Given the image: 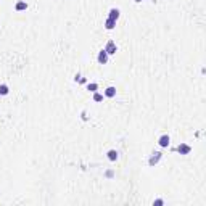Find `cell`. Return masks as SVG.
Segmentation results:
<instances>
[{"label": "cell", "instance_id": "cell-1", "mask_svg": "<svg viewBox=\"0 0 206 206\" xmlns=\"http://www.w3.org/2000/svg\"><path fill=\"white\" fill-rule=\"evenodd\" d=\"M161 158H163V153H160V151L153 153V154H151V158H150V160H148V164L151 166V167H153V166H156L158 163L161 161Z\"/></svg>", "mask_w": 206, "mask_h": 206}, {"label": "cell", "instance_id": "cell-2", "mask_svg": "<svg viewBox=\"0 0 206 206\" xmlns=\"http://www.w3.org/2000/svg\"><path fill=\"white\" fill-rule=\"evenodd\" d=\"M105 52L108 55H114L116 52H118V47H116V44L113 40H108V42H106V47H105Z\"/></svg>", "mask_w": 206, "mask_h": 206}, {"label": "cell", "instance_id": "cell-3", "mask_svg": "<svg viewBox=\"0 0 206 206\" xmlns=\"http://www.w3.org/2000/svg\"><path fill=\"white\" fill-rule=\"evenodd\" d=\"M169 142H171V137L167 134H163L160 139H158V145L163 148H166V147H169Z\"/></svg>", "mask_w": 206, "mask_h": 206}, {"label": "cell", "instance_id": "cell-4", "mask_svg": "<svg viewBox=\"0 0 206 206\" xmlns=\"http://www.w3.org/2000/svg\"><path fill=\"white\" fill-rule=\"evenodd\" d=\"M108 57H110V55L105 52V48H103V50L98 52V57H97V60H98V63H100V64H106V63H108Z\"/></svg>", "mask_w": 206, "mask_h": 206}, {"label": "cell", "instance_id": "cell-5", "mask_svg": "<svg viewBox=\"0 0 206 206\" xmlns=\"http://www.w3.org/2000/svg\"><path fill=\"white\" fill-rule=\"evenodd\" d=\"M176 150H177L180 154H189V153L192 151V147H190V145H187V143H179Z\"/></svg>", "mask_w": 206, "mask_h": 206}, {"label": "cell", "instance_id": "cell-6", "mask_svg": "<svg viewBox=\"0 0 206 206\" xmlns=\"http://www.w3.org/2000/svg\"><path fill=\"white\" fill-rule=\"evenodd\" d=\"M105 97H108V98L116 97V87H113V86L106 87V89H105Z\"/></svg>", "mask_w": 206, "mask_h": 206}, {"label": "cell", "instance_id": "cell-7", "mask_svg": "<svg viewBox=\"0 0 206 206\" xmlns=\"http://www.w3.org/2000/svg\"><path fill=\"white\" fill-rule=\"evenodd\" d=\"M106 156H108V160H110V161H116V160L119 158V153L116 151V150H108Z\"/></svg>", "mask_w": 206, "mask_h": 206}, {"label": "cell", "instance_id": "cell-8", "mask_svg": "<svg viewBox=\"0 0 206 206\" xmlns=\"http://www.w3.org/2000/svg\"><path fill=\"white\" fill-rule=\"evenodd\" d=\"M119 15H121V11H119V8H111L110 10V15H108V18H111V20H118L119 18Z\"/></svg>", "mask_w": 206, "mask_h": 206}, {"label": "cell", "instance_id": "cell-9", "mask_svg": "<svg viewBox=\"0 0 206 206\" xmlns=\"http://www.w3.org/2000/svg\"><path fill=\"white\" fill-rule=\"evenodd\" d=\"M114 26H116V21H114V20H111V18H108V20L105 21V27H106L108 31L114 29Z\"/></svg>", "mask_w": 206, "mask_h": 206}, {"label": "cell", "instance_id": "cell-10", "mask_svg": "<svg viewBox=\"0 0 206 206\" xmlns=\"http://www.w3.org/2000/svg\"><path fill=\"white\" fill-rule=\"evenodd\" d=\"M15 10L16 11H23V10H27V3L26 2H18L15 5Z\"/></svg>", "mask_w": 206, "mask_h": 206}, {"label": "cell", "instance_id": "cell-11", "mask_svg": "<svg viewBox=\"0 0 206 206\" xmlns=\"http://www.w3.org/2000/svg\"><path fill=\"white\" fill-rule=\"evenodd\" d=\"M8 93H10V89L7 84H0V95H8Z\"/></svg>", "mask_w": 206, "mask_h": 206}, {"label": "cell", "instance_id": "cell-12", "mask_svg": "<svg viewBox=\"0 0 206 206\" xmlns=\"http://www.w3.org/2000/svg\"><path fill=\"white\" fill-rule=\"evenodd\" d=\"M87 89L90 92H95L97 89H98V84H95V82H90V84H87Z\"/></svg>", "mask_w": 206, "mask_h": 206}, {"label": "cell", "instance_id": "cell-13", "mask_svg": "<svg viewBox=\"0 0 206 206\" xmlns=\"http://www.w3.org/2000/svg\"><path fill=\"white\" fill-rule=\"evenodd\" d=\"M93 101H97V103H98V101H103V95H101V93H97V92H95V93H93Z\"/></svg>", "mask_w": 206, "mask_h": 206}, {"label": "cell", "instance_id": "cell-14", "mask_svg": "<svg viewBox=\"0 0 206 206\" xmlns=\"http://www.w3.org/2000/svg\"><path fill=\"white\" fill-rule=\"evenodd\" d=\"M153 204H156V206H163V204H164V201H163V200H154V201H153Z\"/></svg>", "mask_w": 206, "mask_h": 206}, {"label": "cell", "instance_id": "cell-15", "mask_svg": "<svg viewBox=\"0 0 206 206\" xmlns=\"http://www.w3.org/2000/svg\"><path fill=\"white\" fill-rule=\"evenodd\" d=\"M134 2H137V3H139V2H142V0H134Z\"/></svg>", "mask_w": 206, "mask_h": 206}]
</instances>
